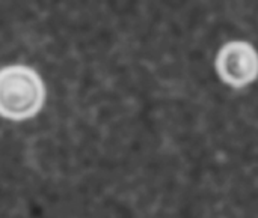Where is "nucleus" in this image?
Segmentation results:
<instances>
[{"label":"nucleus","instance_id":"obj_2","mask_svg":"<svg viewBox=\"0 0 258 218\" xmlns=\"http://www.w3.org/2000/svg\"><path fill=\"white\" fill-rule=\"evenodd\" d=\"M216 71L222 81L243 87L258 78V53L246 41L227 42L216 56Z\"/></svg>","mask_w":258,"mask_h":218},{"label":"nucleus","instance_id":"obj_1","mask_svg":"<svg viewBox=\"0 0 258 218\" xmlns=\"http://www.w3.org/2000/svg\"><path fill=\"white\" fill-rule=\"evenodd\" d=\"M45 101V87L39 74L26 65L0 69V116L26 121L39 113Z\"/></svg>","mask_w":258,"mask_h":218}]
</instances>
